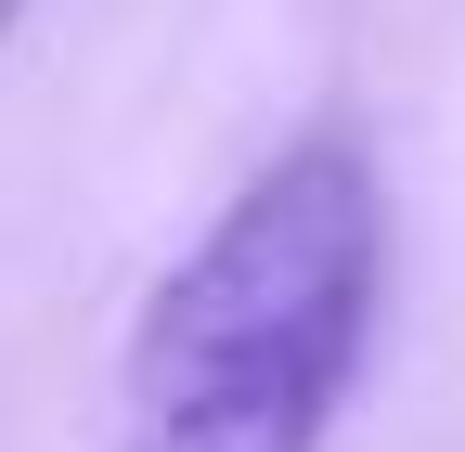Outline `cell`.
Masks as SVG:
<instances>
[{
  "instance_id": "1",
  "label": "cell",
  "mask_w": 465,
  "mask_h": 452,
  "mask_svg": "<svg viewBox=\"0 0 465 452\" xmlns=\"http://www.w3.org/2000/svg\"><path fill=\"white\" fill-rule=\"evenodd\" d=\"M388 182L349 130H298L143 285L104 452H323L388 323Z\"/></svg>"
},
{
  "instance_id": "2",
  "label": "cell",
  "mask_w": 465,
  "mask_h": 452,
  "mask_svg": "<svg viewBox=\"0 0 465 452\" xmlns=\"http://www.w3.org/2000/svg\"><path fill=\"white\" fill-rule=\"evenodd\" d=\"M0 14H14V0H0Z\"/></svg>"
}]
</instances>
